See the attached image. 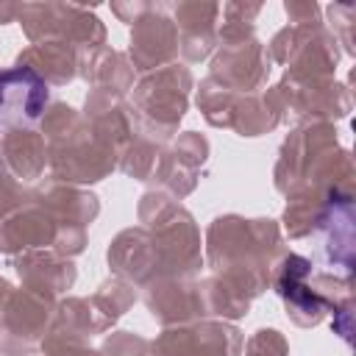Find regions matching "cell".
I'll use <instances>...</instances> for the list:
<instances>
[{"label": "cell", "instance_id": "6da1fadb", "mask_svg": "<svg viewBox=\"0 0 356 356\" xmlns=\"http://www.w3.org/2000/svg\"><path fill=\"white\" fill-rule=\"evenodd\" d=\"M50 103V83L31 67L0 70V125H33Z\"/></svg>", "mask_w": 356, "mask_h": 356}]
</instances>
